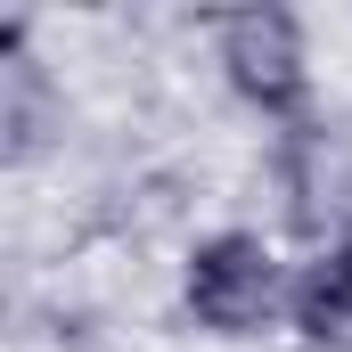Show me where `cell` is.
<instances>
[{
	"label": "cell",
	"mask_w": 352,
	"mask_h": 352,
	"mask_svg": "<svg viewBox=\"0 0 352 352\" xmlns=\"http://www.w3.org/2000/svg\"><path fill=\"white\" fill-rule=\"evenodd\" d=\"M287 295H295V254L254 230V221H213L180 246L173 311L205 344H263L287 336Z\"/></svg>",
	"instance_id": "cell-1"
},
{
	"label": "cell",
	"mask_w": 352,
	"mask_h": 352,
	"mask_svg": "<svg viewBox=\"0 0 352 352\" xmlns=\"http://www.w3.org/2000/svg\"><path fill=\"white\" fill-rule=\"evenodd\" d=\"M213 41V74L221 90L263 123L270 140L287 131H311L320 123V66H311V25L278 0H254V8H221L205 25Z\"/></svg>",
	"instance_id": "cell-2"
},
{
	"label": "cell",
	"mask_w": 352,
	"mask_h": 352,
	"mask_svg": "<svg viewBox=\"0 0 352 352\" xmlns=\"http://www.w3.org/2000/svg\"><path fill=\"white\" fill-rule=\"evenodd\" d=\"M58 131H66V90L33 58V16H0V156H8V173H25Z\"/></svg>",
	"instance_id": "cell-3"
},
{
	"label": "cell",
	"mask_w": 352,
	"mask_h": 352,
	"mask_svg": "<svg viewBox=\"0 0 352 352\" xmlns=\"http://www.w3.org/2000/svg\"><path fill=\"white\" fill-rule=\"evenodd\" d=\"M287 344H303V352H352V221H336L320 246L295 254Z\"/></svg>",
	"instance_id": "cell-4"
}]
</instances>
